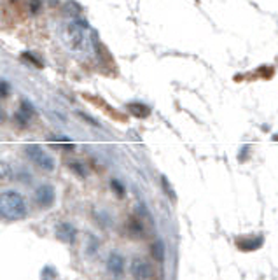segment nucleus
I'll use <instances>...</instances> for the list:
<instances>
[{
  "label": "nucleus",
  "instance_id": "8",
  "mask_svg": "<svg viewBox=\"0 0 278 280\" xmlns=\"http://www.w3.org/2000/svg\"><path fill=\"white\" fill-rule=\"evenodd\" d=\"M107 268L108 272H112L114 275H121L124 270V259L121 254H117V252H112V254L108 256L107 259Z\"/></svg>",
  "mask_w": 278,
  "mask_h": 280
},
{
  "label": "nucleus",
  "instance_id": "2",
  "mask_svg": "<svg viewBox=\"0 0 278 280\" xmlns=\"http://www.w3.org/2000/svg\"><path fill=\"white\" fill-rule=\"evenodd\" d=\"M25 151H26V156H28L30 160H32L39 168H42V170H47V172H53L54 170V160H53V156H49V154H47L40 146H26Z\"/></svg>",
  "mask_w": 278,
  "mask_h": 280
},
{
  "label": "nucleus",
  "instance_id": "9",
  "mask_svg": "<svg viewBox=\"0 0 278 280\" xmlns=\"http://www.w3.org/2000/svg\"><path fill=\"white\" fill-rule=\"evenodd\" d=\"M35 114V110H33V107L30 105L28 102H21V107H19V110L16 112V121H18L19 124H28V121L32 119V116Z\"/></svg>",
  "mask_w": 278,
  "mask_h": 280
},
{
  "label": "nucleus",
  "instance_id": "12",
  "mask_svg": "<svg viewBox=\"0 0 278 280\" xmlns=\"http://www.w3.org/2000/svg\"><path fill=\"white\" fill-rule=\"evenodd\" d=\"M128 229H130V233L131 235H135V237H142L145 233V228H144V224H142L138 219H131L130 222H128Z\"/></svg>",
  "mask_w": 278,
  "mask_h": 280
},
{
  "label": "nucleus",
  "instance_id": "13",
  "mask_svg": "<svg viewBox=\"0 0 278 280\" xmlns=\"http://www.w3.org/2000/svg\"><path fill=\"white\" fill-rule=\"evenodd\" d=\"M12 177V170L7 163L0 161V181H9Z\"/></svg>",
  "mask_w": 278,
  "mask_h": 280
},
{
  "label": "nucleus",
  "instance_id": "18",
  "mask_svg": "<svg viewBox=\"0 0 278 280\" xmlns=\"http://www.w3.org/2000/svg\"><path fill=\"white\" fill-rule=\"evenodd\" d=\"M5 119V112H4V109H2V107H0V123H2V121Z\"/></svg>",
  "mask_w": 278,
  "mask_h": 280
},
{
  "label": "nucleus",
  "instance_id": "5",
  "mask_svg": "<svg viewBox=\"0 0 278 280\" xmlns=\"http://www.w3.org/2000/svg\"><path fill=\"white\" fill-rule=\"evenodd\" d=\"M76 235H77L76 228L72 224H69V222H60L56 226V238L65 242V244H74L76 242Z\"/></svg>",
  "mask_w": 278,
  "mask_h": 280
},
{
  "label": "nucleus",
  "instance_id": "6",
  "mask_svg": "<svg viewBox=\"0 0 278 280\" xmlns=\"http://www.w3.org/2000/svg\"><path fill=\"white\" fill-rule=\"evenodd\" d=\"M263 237H240L236 238V247L243 252H252L263 247Z\"/></svg>",
  "mask_w": 278,
  "mask_h": 280
},
{
  "label": "nucleus",
  "instance_id": "17",
  "mask_svg": "<svg viewBox=\"0 0 278 280\" xmlns=\"http://www.w3.org/2000/svg\"><path fill=\"white\" fill-rule=\"evenodd\" d=\"M7 84H2V83H0V95H7Z\"/></svg>",
  "mask_w": 278,
  "mask_h": 280
},
{
  "label": "nucleus",
  "instance_id": "3",
  "mask_svg": "<svg viewBox=\"0 0 278 280\" xmlns=\"http://www.w3.org/2000/svg\"><path fill=\"white\" fill-rule=\"evenodd\" d=\"M35 201L39 207L49 208L56 201V191L51 184H42L35 189Z\"/></svg>",
  "mask_w": 278,
  "mask_h": 280
},
{
  "label": "nucleus",
  "instance_id": "16",
  "mask_svg": "<svg viewBox=\"0 0 278 280\" xmlns=\"http://www.w3.org/2000/svg\"><path fill=\"white\" fill-rule=\"evenodd\" d=\"M161 182H163V187H165V189H166V193L170 194L172 200H175V194H174V191L170 189V186H168V181H166V179L163 177V179H161Z\"/></svg>",
  "mask_w": 278,
  "mask_h": 280
},
{
  "label": "nucleus",
  "instance_id": "14",
  "mask_svg": "<svg viewBox=\"0 0 278 280\" xmlns=\"http://www.w3.org/2000/svg\"><path fill=\"white\" fill-rule=\"evenodd\" d=\"M42 277L44 279H54V277H56V272L53 270V266H46L42 272Z\"/></svg>",
  "mask_w": 278,
  "mask_h": 280
},
{
  "label": "nucleus",
  "instance_id": "10",
  "mask_svg": "<svg viewBox=\"0 0 278 280\" xmlns=\"http://www.w3.org/2000/svg\"><path fill=\"white\" fill-rule=\"evenodd\" d=\"M151 254L156 261H163L165 259V245H163L161 240H156L151 244Z\"/></svg>",
  "mask_w": 278,
  "mask_h": 280
},
{
  "label": "nucleus",
  "instance_id": "4",
  "mask_svg": "<svg viewBox=\"0 0 278 280\" xmlns=\"http://www.w3.org/2000/svg\"><path fill=\"white\" fill-rule=\"evenodd\" d=\"M131 273H133L135 279H151V277H154L151 265H149L145 259H140V258L131 261Z\"/></svg>",
  "mask_w": 278,
  "mask_h": 280
},
{
  "label": "nucleus",
  "instance_id": "15",
  "mask_svg": "<svg viewBox=\"0 0 278 280\" xmlns=\"http://www.w3.org/2000/svg\"><path fill=\"white\" fill-rule=\"evenodd\" d=\"M112 189L116 191L119 196H123V194H124V187L121 186V182H117V181H112Z\"/></svg>",
  "mask_w": 278,
  "mask_h": 280
},
{
  "label": "nucleus",
  "instance_id": "11",
  "mask_svg": "<svg viewBox=\"0 0 278 280\" xmlns=\"http://www.w3.org/2000/svg\"><path fill=\"white\" fill-rule=\"evenodd\" d=\"M128 110L137 117H147L149 114H151L149 107H145L144 103H130V105H128Z\"/></svg>",
  "mask_w": 278,
  "mask_h": 280
},
{
  "label": "nucleus",
  "instance_id": "7",
  "mask_svg": "<svg viewBox=\"0 0 278 280\" xmlns=\"http://www.w3.org/2000/svg\"><path fill=\"white\" fill-rule=\"evenodd\" d=\"M70 35V46L72 48H76V49H79V48H83L81 44H84V30L81 28L77 23H72V25L69 26V32H67Z\"/></svg>",
  "mask_w": 278,
  "mask_h": 280
},
{
  "label": "nucleus",
  "instance_id": "1",
  "mask_svg": "<svg viewBox=\"0 0 278 280\" xmlns=\"http://www.w3.org/2000/svg\"><path fill=\"white\" fill-rule=\"evenodd\" d=\"M28 214L26 201L21 193L7 189L0 193V215L7 221H21Z\"/></svg>",
  "mask_w": 278,
  "mask_h": 280
}]
</instances>
